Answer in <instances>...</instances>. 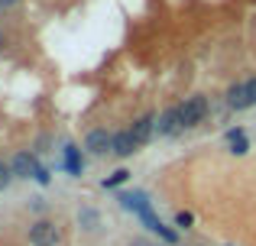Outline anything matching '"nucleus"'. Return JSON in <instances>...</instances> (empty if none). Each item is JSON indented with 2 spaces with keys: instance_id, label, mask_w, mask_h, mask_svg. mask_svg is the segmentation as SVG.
<instances>
[{
  "instance_id": "1",
  "label": "nucleus",
  "mask_w": 256,
  "mask_h": 246,
  "mask_svg": "<svg viewBox=\"0 0 256 246\" xmlns=\"http://www.w3.org/2000/svg\"><path fill=\"white\" fill-rule=\"evenodd\" d=\"M30 243L32 246H56L58 243V227L52 221H36L30 227Z\"/></svg>"
},
{
  "instance_id": "2",
  "label": "nucleus",
  "mask_w": 256,
  "mask_h": 246,
  "mask_svg": "<svg viewBox=\"0 0 256 246\" xmlns=\"http://www.w3.org/2000/svg\"><path fill=\"white\" fill-rule=\"evenodd\" d=\"M204 114H208V101H204V97H188V101L178 107L182 126H194V123H201V120H204Z\"/></svg>"
},
{
  "instance_id": "3",
  "label": "nucleus",
  "mask_w": 256,
  "mask_h": 246,
  "mask_svg": "<svg viewBox=\"0 0 256 246\" xmlns=\"http://www.w3.org/2000/svg\"><path fill=\"white\" fill-rule=\"evenodd\" d=\"M227 104H230L234 110H244V107H250L253 101V84L250 81H244V84H234L230 91H227Z\"/></svg>"
},
{
  "instance_id": "4",
  "label": "nucleus",
  "mask_w": 256,
  "mask_h": 246,
  "mask_svg": "<svg viewBox=\"0 0 256 246\" xmlns=\"http://www.w3.org/2000/svg\"><path fill=\"white\" fill-rule=\"evenodd\" d=\"M84 146L94 152V156H100V152L114 149V136L107 130H91V133H88V139H84Z\"/></svg>"
},
{
  "instance_id": "5",
  "label": "nucleus",
  "mask_w": 256,
  "mask_h": 246,
  "mask_svg": "<svg viewBox=\"0 0 256 246\" xmlns=\"http://www.w3.org/2000/svg\"><path fill=\"white\" fill-rule=\"evenodd\" d=\"M136 136H133V130H124V133H117V136H114V156H133V152H136Z\"/></svg>"
},
{
  "instance_id": "6",
  "label": "nucleus",
  "mask_w": 256,
  "mask_h": 246,
  "mask_svg": "<svg viewBox=\"0 0 256 246\" xmlns=\"http://www.w3.org/2000/svg\"><path fill=\"white\" fill-rule=\"evenodd\" d=\"M13 175H16V178H30V175H36V159H32L30 152H20V156L13 159Z\"/></svg>"
},
{
  "instance_id": "7",
  "label": "nucleus",
  "mask_w": 256,
  "mask_h": 246,
  "mask_svg": "<svg viewBox=\"0 0 256 246\" xmlns=\"http://www.w3.org/2000/svg\"><path fill=\"white\" fill-rule=\"evenodd\" d=\"M120 204H124L126 211H136V214H143V211L150 208V201H146L143 191H133V195H120Z\"/></svg>"
},
{
  "instance_id": "8",
  "label": "nucleus",
  "mask_w": 256,
  "mask_h": 246,
  "mask_svg": "<svg viewBox=\"0 0 256 246\" xmlns=\"http://www.w3.org/2000/svg\"><path fill=\"white\" fill-rule=\"evenodd\" d=\"M182 126V117H178V107L175 110H166L162 120H159V133H175Z\"/></svg>"
},
{
  "instance_id": "9",
  "label": "nucleus",
  "mask_w": 256,
  "mask_h": 246,
  "mask_svg": "<svg viewBox=\"0 0 256 246\" xmlns=\"http://www.w3.org/2000/svg\"><path fill=\"white\" fill-rule=\"evenodd\" d=\"M227 139H230V146H234V152H237V156H244V152L250 149V143H246V133H244V130H230V133H227Z\"/></svg>"
},
{
  "instance_id": "10",
  "label": "nucleus",
  "mask_w": 256,
  "mask_h": 246,
  "mask_svg": "<svg viewBox=\"0 0 256 246\" xmlns=\"http://www.w3.org/2000/svg\"><path fill=\"white\" fill-rule=\"evenodd\" d=\"M152 117H140L136 126H133V136H136V143H143V139H150V133H152Z\"/></svg>"
},
{
  "instance_id": "11",
  "label": "nucleus",
  "mask_w": 256,
  "mask_h": 246,
  "mask_svg": "<svg viewBox=\"0 0 256 246\" xmlns=\"http://www.w3.org/2000/svg\"><path fill=\"white\" fill-rule=\"evenodd\" d=\"M65 165H68L72 175H82V159H78V149H75V146H68V149H65Z\"/></svg>"
},
{
  "instance_id": "12",
  "label": "nucleus",
  "mask_w": 256,
  "mask_h": 246,
  "mask_svg": "<svg viewBox=\"0 0 256 246\" xmlns=\"http://www.w3.org/2000/svg\"><path fill=\"white\" fill-rule=\"evenodd\" d=\"M126 178H130V172H124V169H120V172H114V175L104 182V188H114V185H124Z\"/></svg>"
},
{
  "instance_id": "13",
  "label": "nucleus",
  "mask_w": 256,
  "mask_h": 246,
  "mask_svg": "<svg viewBox=\"0 0 256 246\" xmlns=\"http://www.w3.org/2000/svg\"><path fill=\"white\" fill-rule=\"evenodd\" d=\"M175 224H178V227H192V214H188V211H182V214L175 217Z\"/></svg>"
},
{
  "instance_id": "14",
  "label": "nucleus",
  "mask_w": 256,
  "mask_h": 246,
  "mask_svg": "<svg viewBox=\"0 0 256 246\" xmlns=\"http://www.w3.org/2000/svg\"><path fill=\"white\" fill-rule=\"evenodd\" d=\"M10 178H13V169H4V165H0V188H4Z\"/></svg>"
},
{
  "instance_id": "15",
  "label": "nucleus",
  "mask_w": 256,
  "mask_h": 246,
  "mask_svg": "<svg viewBox=\"0 0 256 246\" xmlns=\"http://www.w3.org/2000/svg\"><path fill=\"white\" fill-rule=\"evenodd\" d=\"M13 3H16V0H0V6H13Z\"/></svg>"
}]
</instances>
